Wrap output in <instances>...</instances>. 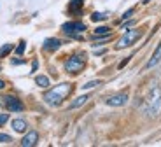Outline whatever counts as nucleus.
Returning a JSON list of instances; mask_svg holds the SVG:
<instances>
[{
  "label": "nucleus",
  "instance_id": "1",
  "mask_svg": "<svg viewBox=\"0 0 161 147\" xmlns=\"http://www.w3.org/2000/svg\"><path fill=\"white\" fill-rule=\"evenodd\" d=\"M142 110H144V114L149 116V117H156L161 112V88L159 86H154L149 91V95H147V98L144 102Z\"/></svg>",
  "mask_w": 161,
  "mask_h": 147
},
{
  "label": "nucleus",
  "instance_id": "2",
  "mask_svg": "<svg viewBox=\"0 0 161 147\" xmlns=\"http://www.w3.org/2000/svg\"><path fill=\"white\" fill-rule=\"evenodd\" d=\"M70 91H72V84L63 82V84H60V86L49 89V91L44 95V102H46L47 105L56 107V105H60L61 102H63V100L70 95Z\"/></svg>",
  "mask_w": 161,
  "mask_h": 147
},
{
  "label": "nucleus",
  "instance_id": "3",
  "mask_svg": "<svg viewBox=\"0 0 161 147\" xmlns=\"http://www.w3.org/2000/svg\"><path fill=\"white\" fill-rule=\"evenodd\" d=\"M86 65V54H74L65 61V72L69 74H80V70Z\"/></svg>",
  "mask_w": 161,
  "mask_h": 147
},
{
  "label": "nucleus",
  "instance_id": "4",
  "mask_svg": "<svg viewBox=\"0 0 161 147\" xmlns=\"http://www.w3.org/2000/svg\"><path fill=\"white\" fill-rule=\"evenodd\" d=\"M140 37H142V32H140V30H128L125 35L117 40L116 49H125V48H128V46H131V44L137 42Z\"/></svg>",
  "mask_w": 161,
  "mask_h": 147
},
{
  "label": "nucleus",
  "instance_id": "5",
  "mask_svg": "<svg viewBox=\"0 0 161 147\" xmlns=\"http://www.w3.org/2000/svg\"><path fill=\"white\" fill-rule=\"evenodd\" d=\"M61 30H63V33L74 37V39H80L79 33H82L86 30V25L82 21H70V23L61 25Z\"/></svg>",
  "mask_w": 161,
  "mask_h": 147
},
{
  "label": "nucleus",
  "instance_id": "6",
  "mask_svg": "<svg viewBox=\"0 0 161 147\" xmlns=\"http://www.w3.org/2000/svg\"><path fill=\"white\" fill-rule=\"evenodd\" d=\"M0 104L4 105L7 110H11V112H21L25 109V105H23V102H21L18 96H12V95H5V96H2L0 98Z\"/></svg>",
  "mask_w": 161,
  "mask_h": 147
},
{
  "label": "nucleus",
  "instance_id": "7",
  "mask_svg": "<svg viewBox=\"0 0 161 147\" xmlns=\"http://www.w3.org/2000/svg\"><path fill=\"white\" fill-rule=\"evenodd\" d=\"M126 102H128L126 93H117V95H112L105 100V104L110 105V107H123V105H126Z\"/></svg>",
  "mask_w": 161,
  "mask_h": 147
},
{
  "label": "nucleus",
  "instance_id": "8",
  "mask_svg": "<svg viewBox=\"0 0 161 147\" xmlns=\"http://www.w3.org/2000/svg\"><path fill=\"white\" fill-rule=\"evenodd\" d=\"M37 142H39V133H37V131H28V133L21 139V145L23 147H32V145H35Z\"/></svg>",
  "mask_w": 161,
  "mask_h": 147
},
{
  "label": "nucleus",
  "instance_id": "9",
  "mask_svg": "<svg viewBox=\"0 0 161 147\" xmlns=\"http://www.w3.org/2000/svg\"><path fill=\"white\" fill-rule=\"evenodd\" d=\"M60 46H61V40L60 39H54V37L44 40V51H56Z\"/></svg>",
  "mask_w": 161,
  "mask_h": 147
},
{
  "label": "nucleus",
  "instance_id": "10",
  "mask_svg": "<svg viewBox=\"0 0 161 147\" xmlns=\"http://www.w3.org/2000/svg\"><path fill=\"white\" fill-rule=\"evenodd\" d=\"M11 126H12V130L16 131V133H25V131L28 130V124H26L25 119H12Z\"/></svg>",
  "mask_w": 161,
  "mask_h": 147
},
{
  "label": "nucleus",
  "instance_id": "11",
  "mask_svg": "<svg viewBox=\"0 0 161 147\" xmlns=\"http://www.w3.org/2000/svg\"><path fill=\"white\" fill-rule=\"evenodd\" d=\"M159 60H161V44L156 48V51L153 53V56H151V60L147 61V65H145V68H153L154 65H158L159 63Z\"/></svg>",
  "mask_w": 161,
  "mask_h": 147
},
{
  "label": "nucleus",
  "instance_id": "12",
  "mask_svg": "<svg viewBox=\"0 0 161 147\" xmlns=\"http://www.w3.org/2000/svg\"><path fill=\"white\" fill-rule=\"evenodd\" d=\"M35 84H37L39 88H49V86H51L47 76H37V77H35Z\"/></svg>",
  "mask_w": 161,
  "mask_h": 147
},
{
  "label": "nucleus",
  "instance_id": "13",
  "mask_svg": "<svg viewBox=\"0 0 161 147\" xmlns=\"http://www.w3.org/2000/svg\"><path fill=\"white\" fill-rule=\"evenodd\" d=\"M88 95H82V96H79V98H75L72 102V104H70V107L69 109H77V107H80V105H84L86 102H88Z\"/></svg>",
  "mask_w": 161,
  "mask_h": 147
},
{
  "label": "nucleus",
  "instance_id": "14",
  "mask_svg": "<svg viewBox=\"0 0 161 147\" xmlns=\"http://www.w3.org/2000/svg\"><path fill=\"white\" fill-rule=\"evenodd\" d=\"M82 4H84V0H70V11L79 12L80 7H82Z\"/></svg>",
  "mask_w": 161,
  "mask_h": 147
},
{
  "label": "nucleus",
  "instance_id": "15",
  "mask_svg": "<svg viewBox=\"0 0 161 147\" xmlns=\"http://www.w3.org/2000/svg\"><path fill=\"white\" fill-rule=\"evenodd\" d=\"M12 49H14V46H12V44H5V46H2V48H0V58H5V56L12 51Z\"/></svg>",
  "mask_w": 161,
  "mask_h": 147
},
{
  "label": "nucleus",
  "instance_id": "16",
  "mask_svg": "<svg viewBox=\"0 0 161 147\" xmlns=\"http://www.w3.org/2000/svg\"><path fill=\"white\" fill-rule=\"evenodd\" d=\"M102 84V81H89V82H86L84 86H82V89H93V88H97V86H100Z\"/></svg>",
  "mask_w": 161,
  "mask_h": 147
},
{
  "label": "nucleus",
  "instance_id": "17",
  "mask_svg": "<svg viewBox=\"0 0 161 147\" xmlns=\"http://www.w3.org/2000/svg\"><path fill=\"white\" fill-rule=\"evenodd\" d=\"M107 33H110L109 26H98L97 30H95V35H107Z\"/></svg>",
  "mask_w": 161,
  "mask_h": 147
},
{
  "label": "nucleus",
  "instance_id": "18",
  "mask_svg": "<svg viewBox=\"0 0 161 147\" xmlns=\"http://www.w3.org/2000/svg\"><path fill=\"white\" fill-rule=\"evenodd\" d=\"M91 20L93 21H103V20H107V14H103V12H93Z\"/></svg>",
  "mask_w": 161,
  "mask_h": 147
},
{
  "label": "nucleus",
  "instance_id": "19",
  "mask_svg": "<svg viewBox=\"0 0 161 147\" xmlns=\"http://www.w3.org/2000/svg\"><path fill=\"white\" fill-rule=\"evenodd\" d=\"M12 139L11 135H5V133H0V144H11Z\"/></svg>",
  "mask_w": 161,
  "mask_h": 147
},
{
  "label": "nucleus",
  "instance_id": "20",
  "mask_svg": "<svg viewBox=\"0 0 161 147\" xmlns=\"http://www.w3.org/2000/svg\"><path fill=\"white\" fill-rule=\"evenodd\" d=\"M25 48H26V42H19V46L16 48V54H23Z\"/></svg>",
  "mask_w": 161,
  "mask_h": 147
},
{
  "label": "nucleus",
  "instance_id": "21",
  "mask_svg": "<svg viewBox=\"0 0 161 147\" xmlns=\"http://www.w3.org/2000/svg\"><path fill=\"white\" fill-rule=\"evenodd\" d=\"M133 12H135V9H128V11H126V12H125V14H123L121 18H123V20H130V18L133 16Z\"/></svg>",
  "mask_w": 161,
  "mask_h": 147
},
{
  "label": "nucleus",
  "instance_id": "22",
  "mask_svg": "<svg viewBox=\"0 0 161 147\" xmlns=\"http://www.w3.org/2000/svg\"><path fill=\"white\" fill-rule=\"evenodd\" d=\"M9 121V116L7 114H0V126H2V124H5Z\"/></svg>",
  "mask_w": 161,
  "mask_h": 147
},
{
  "label": "nucleus",
  "instance_id": "23",
  "mask_svg": "<svg viewBox=\"0 0 161 147\" xmlns=\"http://www.w3.org/2000/svg\"><path fill=\"white\" fill-rule=\"evenodd\" d=\"M130 60H131V56H128V58H125V60H123V61H121V63H119V68H123V67H125V65L128 63Z\"/></svg>",
  "mask_w": 161,
  "mask_h": 147
},
{
  "label": "nucleus",
  "instance_id": "24",
  "mask_svg": "<svg viewBox=\"0 0 161 147\" xmlns=\"http://www.w3.org/2000/svg\"><path fill=\"white\" fill-rule=\"evenodd\" d=\"M37 68H39V61L35 60V61H33V63H32V72H35Z\"/></svg>",
  "mask_w": 161,
  "mask_h": 147
},
{
  "label": "nucleus",
  "instance_id": "25",
  "mask_svg": "<svg viewBox=\"0 0 161 147\" xmlns=\"http://www.w3.org/2000/svg\"><path fill=\"white\" fill-rule=\"evenodd\" d=\"M11 63H12V65H23V63H25V60H12Z\"/></svg>",
  "mask_w": 161,
  "mask_h": 147
},
{
  "label": "nucleus",
  "instance_id": "26",
  "mask_svg": "<svg viewBox=\"0 0 161 147\" xmlns=\"http://www.w3.org/2000/svg\"><path fill=\"white\" fill-rule=\"evenodd\" d=\"M131 25H135V21H128V23H125V25H123V28H128V26H131Z\"/></svg>",
  "mask_w": 161,
  "mask_h": 147
},
{
  "label": "nucleus",
  "instance_id": "27",
  "mask_svg": "<svg viewBox=\"0 0 161 147\" xmlns=\"http://www.w3.org/2000/svg\"><path fill=\"white\" fill-rule=\"evenodd\" d=\"M95 54L100 56V54H105V49H100V51H95Z\"/></svg>",
  "mask_w": 161,
  "mask_h": 147
},
{
  "label": "nucleus",
  "instance_id": "28",
  "mask_svg": "<svg viewBox=\"0 0 161 147\" xmlns=\"http://www.w3.org/2000/svg\"><path fill=\"white\" fill-rule=\"evenodd\" d=\"M4 88H5V82L4 81H0V89H4Z\"/></svg>",
  "mask_w": 161,
  "mask_h": 147
}]
</instances>
